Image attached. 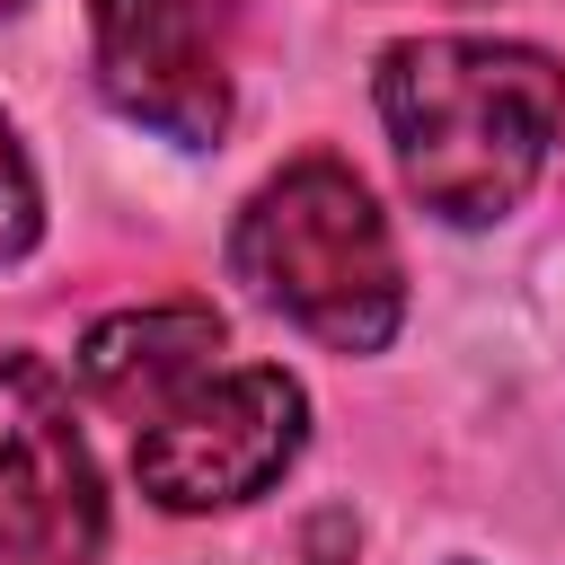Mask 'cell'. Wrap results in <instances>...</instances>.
<instances>
[{"instance_id":"obj_1","label":"cell","mask_w":565,"mask_h":565,"mask_svg":"<svg viewBox=\"0 0 565 565\" xmlns=\"http://www.w3.org/2000/svg\"><path fill=\"white\" fill-rule=\"evenodd\" d=\"M380 124L415 203L486 230L547 168L565 124V62L494 35H406L380 53Z\"/></svg>"},{"instance_id":"obj_2","label":"cell","mask_w":565,"mask_h":565,"mask_svg":"<svg viewBox=\"0 0 565 565\" xmlns=\"http://www.w3.org/2000/svg\"><path fill=\"white\" fill-rule=\"evenodd\" d=\"M230 265L265 309H282L327 353H380L397 335L406 282L388 221L371 212L362 177L335 159H291L274 185H256L230 230Z\"/></svg>"},{"instance_id":"obj_3","label":"cell","mask_w":565,"mask_h":565,"mask_svg":"<svg viewBox=\"0 0 565 565\" xmlns=\"http://www.w3.org/2000/svg\"><path fill=\"white\" fill-rule=\"evenodd\" d=\"M309 441V397L291 371L247 362L221 380H194L177 406H159L132 441V477L168 512H221L265 494Z\"/></svg>"},{"instance_id":"obj_4","label":"cell","mask_w":565,"mask_h":565,"mask_svg":"<svg viewBox=\"0 0 565 565\" xmlns=\"http://www.w3.org/2000/svg\"><path fill=\"white\" fill-rule=\"evenodd\" d=\"M97 539H106V494L62 380L26 353H0V556L88 565Z\"/></svg>"},{"instance_id":"obj_5","label":"cell","mask_w":565,"mask_h":565,"mask_svg":"<svg viewBox=\"0 0 565 565\" xmlns=\"http://www.w3.org/2000/svg\"><path fill=\"white\" fill-rule=\"evenodd\" d=\"M88 53H97V88L115 115L185 150L221 141L230 71L203 26V0H88Z\"/></svg>"},{"instance_id":"obj_6","label":"cell","mask_w":565,"mask_h":565,"mask_svg":"<svg viewBox=\"0 0 565 565\" xmlns=\"http://www.w3.org/2000/svg\"><path fill=\"white\" fill-rule=\"evenodd\" d=\"M212 353H221V318L212 309H124V318H97L88 344H79V388L115 415H159L177 406L194 380H212Z\"/></svg>"},{"instance_id":"obj_7","label":"cell","mask_w":565,"mask_h":565,"mask_svg":"<svg viewBox=\"0 0 565 565\" xmlns=\"http://www.w3.org/2000/svg\"><path fill=\"white\" fill-rule=\"evenodd\" d=\"M35 230H44V212H35V168H26L18 132L0 124V256L35 247Z\"/></svg>"},{"instance_id":"obj_8","label":"cell","mask_w":565,"mask_h":565,"mask_svg":"<svg viewBox=\"0 0 565 565\" xmlns=\"http://www.w3.org/2000/svg\"><path fill=\"white\" fill-rule=\"evenodd\" d=\"M0 9H18V0H0Z\"/></svg>"}]
</instances>
